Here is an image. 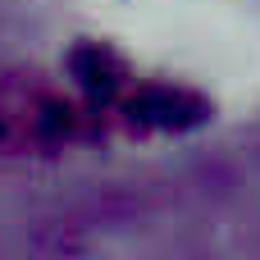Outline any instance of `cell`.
Returning a JSON list of instances; mask_svg holds the SVG:
<instances>
[{
    "mask_svg": "<svg viewBox=\"0 0 260 260\" xmlns=\"http://www.w3.org/2000/svg\"><path fill=\"white\" fill-rule=\"evenodd\" d=\"M82 114L41 73H0V151L41 155L78 133Z\"/></svg>",
    "mask_w": 260,
    "mask_h": 260,
    "instance_id": "cell-1",
    "label": "cell"
},
{
    "mask_svg": "<svg viewBox=\"0 0 260 260\" xmlns=\"http://www.w3.org/2000/svg\"><path fill=\"white\" fill-rule=\"evenodd\" d=\"M123 110H128V123L137 128H192L210 114V105L183 87H142L137 96H128Z\"/></svg>",
    "mask_w": 260,
    "mask_h": 260,
    "instance_id": "cell-2",
    "label": "cell"
},
{
    "mask_svg": "<svg viewBox=\"0 0 260 260\" xmlns=\"http://www.w3.org/2000/svg\"><path fill=\"white\" fill-rule=\"evenodd\" d=\"M69 69H73V78H78L91 96H114V91L123 87V78H128V64H123L110 46H101V41L78 46L73 59H69Z\"/></svg>",
    "mask_w": 260,
    "mask_h": 260,
    "instance_id": "cell-3",
    "label": "cell"
}]
</instances>
